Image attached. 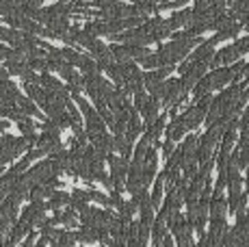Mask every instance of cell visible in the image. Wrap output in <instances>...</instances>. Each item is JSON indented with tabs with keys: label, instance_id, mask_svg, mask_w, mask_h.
<instances>
[{
	"label": "cell",
	"instance_id": "24",
	"mask_svg": "<svg viewBox=\"0 0 249 247\" xmlns=\"http://www.w3.org/2000/svg\"><path fill=\"white\" fill-rule=\"evenodd\" d=\"M52 247H76V234L74 232H65V230H59V234L50 241Z\"/></svg>",
	"mask_w": 249,
	"mask_h": 247
},
{
	"label": "cell",
	"instance_id": "8",
	"mask_svg": "<svg viewBox=\"0 0 249 247\" xmlns=\"http://www.w3.org/2000/svg\"><path fill=\"white\" fill-rule=\"evenodd\" d=\"M141 28L147 33V37H150V41L154 44V41H162L165 37H169L171 33H174V28H171L169 20H165V18H147L145 22L141 24Z\"/></svg>",
	"mask_w": 249,
	"mask_h": 247
},
{
	"label": "cell",
	"instance_id": "32",
	"mask_svg": "<svg viewBox=\"0 0 249 247\" xmlns=\"http://www.w3.org/2000/svg\"><path fill=\"white\" fill-rule=\"evenodd\" d=\"M238 152L249 154V132H238Z\"/></svg>",
	"mask_w": 249,
	"mask_h": 247
},
{
	"label": "cell",
	"instance_id": "7",
	"mask_svg": "<svg viewBox=\"0 0 249 247\" xmlns=\"http://www.w3.org/2000/svg\"><path fill=\"white\" fill-rule=\"evenodd\" d=\"M18 221L24 223L28 230H35V228H41L46 223V202L41 204H28L22 211V215H18Z\"/></svg>",
	"mask_w": 249,
	"mask_h": 247
},
{
	"label": "cell",
	"instance_id": "36",
	"mask_svg": "<svg viewBox=\"0 0 249 247\" xmlns=\"http://www.w3.org/2000/svg\"><path fill=\"white\" fill-rule=\"evenodd\" d=\"M160 247H176L174 239H171V236H165V239H162V243H160Z\"/></svg>",
	"mask_w": 249,
	"mask_h": 247
},
{
	"label": "cell",
	"instance_id": "2",
	"mask_svg": "<svg viewBox=\"0 0 249 247\" xmlns=\"http://www.w3.org/2000/svg\"><path fill=\"white\" fill-rule=\"evenodd\" d=\"M83 91H87V96L93 100L95 111H100V108L107 106V98L113 91V85L102 74H91L83 76Z\"/></svg>",
	"mask_w": 249,
	"mask_h": 247
},
{
	"label": "cell",
	"instance_id": "22",
	"mask_svg": "<svg viewBox=\"0 0 249 247\" xmlns=\"http://www.w3.org/2000/svg\"><path fill=\"white\" fill-rule=\"evenodd\" d=\"M113 150L119 152V156L128 160L130 159V154H132V143L124 135H113Z\"/></svg>",
	"mask_w": 249,
	"mask_h": 247
},
{
	"label": "cell",
	"instance_id": "3",
	"mask_svg": "<svg viewBox=\"0 0 249 247\" xmlns=\"http://www.w3.org/2000/svg\"><path fill=\"white\" fill-rule=\"evenodd\" d=\"M249 52V35L243 37V39H236L232 46H228V48L219 50L213 54V59H210V68H226V65H232L236 63V61H241V56Z\"/></svg>",
	"mask_w": 249,
	"mask_h": 247
},
{
	"label": "cell",
	"instance_id": "21",
	"mask_svg": "<svg viewBox=\"0 0 249 247\" xmlns=\"http://www.w3.org/2000/svg\"><path fill=\"white\" fill-rule=\"evenodd\" d=\"M74 234H76V241H80L83 245H93L100 241L98 230H93V228H89V226H80Z\"/></svg>",
	"mask_w": 249,
	"mask_h": 247
},
{
	"label": "cell",
	"instance_id": "13",
	"mask_svg": "<svg viewBox=\"0 0 249 247\" xmlns=\"http://www.w3.org/2000/svg\"><path fill=\"white\" fill-rule=\"evenodd\" d=\"M59 178H52L48 180V182H41V184H35V187L28 191V199H31V204H41V202H48V197L52 195V193L56 191V187H59Z\"/></svg>",
	"mask_w": 249,
	"mask_h": 247
},
{
	"label": "cell",
	"instance_id": "16",
	"mask_svg": "<svg viewBox=\"0 0 249 247\" xmlns=\"http://www.w3.org/2000/svg\"><path fill=\"white\" fill-rule=\"evenodd\" d=\"M184 132H186V128H184V124H182V120H180V113L171 115V122L167 124V139L176 143V141L184 139Z\"/></svg>",
	"mask_w": 249,
	"mask_h": 247
},
{
	"label": "cell",
	"instance_id": "23",
	"mask_svg": "<svg viewBox=\"0 0 249 247\" xmlns=\"http://www.w3.org/2000/svg\"><path fill=\"white\" fill-rule=\"evenodd\" d=\"M162 191H165V176H162V172L156 176V182H154V191H152L150 195V204L152 208H159L162 204Z\"/></svg>",
	"mask_w": 249,
	"mask_h": 247
},
{
	"label": "cell",
	"instance_id": "10",
	"mask_svg": "<svg viewBox=\"0 0 249 247\" xmlns=\"http://www.w3.org/2000/svg\"><path fill=\"white\" fill-rule=\"evenodd\" d=\"M241 28H243L241 22L234 20L230 13H226V16L217 18V22H214V28H213V31H217V33H214V39H217V41L234 39V37L238 35V31H241Z\"/></svg>",
	"mask_w": 249,
	"mask_h": 247
},
{
	"label": "cell",
	"instance_id": "33",
	"mask_svg": "<svg viewBox=\"0 0 249 247\" xmlns=\"http://www.w3.org/2000/svg\"><path fill=\"white\" fill-rule=\"evenodd\" d=\"M174 150H176V148H174V141H169V139H167L165 143H162V156H165V160L169 159L171 154H174Z\"/></svg>",
	"mask_w": 249,
	"mask_h": 247
},
{
	"label": "cell",
	"instance_id": "11",
	"mask_svg": "<svg viewBox=\"0 0 249 247\" xmlns=\"http://www.w3.org/2000/svg\"><path fill=\"white\" fill-rule=\"evenodd\" d=\"M171 72H174L171 65H167V68H159V70H147V72L143 74V89L152 96V93H154L156 89L165 83V78H169Z\"/></svg>",
	"mask_w": 249,
	"mask_h": 247
},
{
	"label": "cell",
	"instance_id": "12",
	"mask_svg": "<svg viewBox=\"0 0 249 247\" xmlns=\"http://www.w3.org/2000/svg\"><path fill=\"white\" fill-rule=\"evenodd\" d=\"M130 106H132L130 96H128L122 87H113V91L108 93V98H107V108L108 111H111L113 115H117V113H122V111H128Z\"/></svg>",
	"mask_w": 249,
	"mask_h": 247
},
{
	"label": "cell",
	"instance_id": "20",
	"mask_svg": "<svg viewBox=\"0 0 249 247\" xmlns=\"http://www.w3.org/2000/svg\"><path fill=\"white\" fill-rule=\"evenodd\" d=\"M91 197H89V191H83V189H74L70 193V208H74L76 212L83 211L85 206H89Z\"/></svg>",
	"mask_w": 249,
	"mask_h": 247
},
{
	"label": "cell",
	"instance_id": "34",
	"mask_svg": "<svg viewBox=\"0 0 249 247\" xmlns=\"http://www.w3.org/2000/svg\"><path fill=\"white\" fill-rule=\"evenodd\" d=\"M186 2H189V0H169L162 9H180V7H184Z\"/></svg>",
	"mask_w": 249,
	"mask_h": 247
},
{
	"label": "cell",
	"instance_id": "15",
	"mask_svg": "<svg viewBox=\"0 0 249 247\" xmlns=\"http://www.w3.org/2000/svg\"><path fill=\"white\" fill-rule=\"evenodd\" d=\"M52 223V226H65V228H78V212L74 211V208L65 206V211H59L54 212V217L52 219H48Z\"/></svg>",
	"mask_w": 249,
	"mask_h": 247
},
{
	"label": "cell",
	"instance_id": "28",
	"mask_svg": "<svg viewBox=\"0 0 249 247\" xmlns=\"http://www.w3.org/2000/svg\"><path fill=\"white\" fill-rule=\"evenodd\" d=\"M16 124H18V128H20L22 137H24V135H33V132L37 130V124L33 122V117H22V120L16 122Z\"/></svg>",
	"mask_w": 249,
	"mask_h": 247
},
{
	"label": "cell",
	"instance_id": "27",
	"mask_svg": "<svg viewBox=\"0 0 249 247\" xmlns=\"http://www.w3.org/2000/svg\"><path fill=\"white\" fill-rule=\"evenodd\" d=\"M89 197H91V202H98L100 206H107V208H113L115 206L111 197L104 195V193H100V191H95V189H89Z\"/></svg>",
	"mask_w": 249,
	"mask_h": 247
},
{
	"label": "cell",
	"instance_id": "37",
	"mask_svg": "<svg viewBox=\"0 0 249 247\" xmlns=\"http://www.w3.org/2000/svg\"><path fill=\"white\" fill-rule=\"evenodd\" d=\"M9 130V122L7 120H0V135H2V132H7Z\"/></svg>",
	"mask_w": 249,
	"mask_h": 247
},
{
	"label": "cell",
	"instance_id": "18",
	"mask_svg": "<svg viewBox=\"0 0 249 247\" xmlns=\"http://www.w3.org/2000/svg\"><path fill=\"white\" fill-rule=\"evenodd\" d=\"M65 206H70V193L65 191H54L46 202V211H52V212L63 211Z\"/></svg>",
	"mask_w": 249,
	"mask_h": 247
},
{
	"label": "cell",
	"instance_id": "31",
	"mask_svg": "<svg viewBox=\"0 0 249 247\" xmlns=\"http://www.w3.org/2000/svg\"><path fill=\"white\" fill-rule=\"evenodd\" d=\"M238 132H249V108H245L243 115L238 117Z\"/></svg>",
	"mask_w": 249,
	"mask_h": 247
},
{
	"label": "cell",
	"instance_id": "26",
	"mask_svg": "<svg viewBox=\"0 0 249 247\" xmlns=\"http://www.w3.org/2000/svg\"><path fill=\"white\" fill-rule=\"evenodd\" d=\"M230 16L243 24V22H245V18L249 16V4L241 2V0H234V2L230 4Z\"/></svg>",
	"mask_w": 249,
	"mask_h": 247
},
{
	"label": "cell",
	"instance_id": "25",
	"mask_svg": "<svg viewBox=\"0 0 249 247\" xmlns=\"http://www.w3.org/2000/svg\"><path fill=\"white\" fill-rule=\"evenodd\" d=\"M150 236H152V241H154V245L160 247L162 239L167 236V223L160 221V219H154V223H152V230H150Z\"/></svg>",
	"mask_w": 249,
	"mask_h": 247
},
{
	"label": "cell",
	"instance_id": "14",
	"mask_svg": "<svg viewBox=\"0 0 249 247\" xmlns=\"http://www.w3.org/2000/svg\"><path fill=\"white\" fill-rule=\"evenodd\" d=\"M228 217V202L223 195H210L208 206V223H221Z\"/></svg>",
	"mask_w": 249,
	"mask_h": 247
},
{
	"label": "cell",
	"instance_id": "43",
	"mask_svg": "<svg viewBox=\"0 0 249 247\" xmlns=\"http://www.w3.org/2000/svg\"><path fill=\"white\" fill-rule=\"evenodd\" d=\"M247 217H249V212H247Z\"/></svg>",
	"mask_w": 249,
	"mask_h": 247
},
{
	"label": "cell",
	"instance_id": "17",
	"mask_svg": "<svg viewBox=\"0 0 249 247\" xmlns=\"http://www.w3.org/2000/svg\"><path fill=\"white\" fill-rule=\"evenodd\" d=\"M143 132V124H141V120H139V113L135 111L130 117H128V122H126V128H124V137H126L128 141H135V139H139V135Z\"/></svg>",
	"mask_w": 249,
	"mask_h": 247
},
{
	"label": "cell",
	"instance_id": "29",
	"mask_svg": "<svg viewBox=\"0 0 249 247\" xmlns=\"http://www.w3.org/2000/svg\"><path fill=\"white\" fill-rule=\"evenodd\" d=\"M147 102H150V93H147L145 89H141V91L135 93V111L137 113H141L143 108L147 106Z\"/></svg>",
	"mask_w": 249,
	"mask_h": 247
},
{
	"label": "cell",
	"instance_id": "5",
	"mask_svg": "<svg viewBox=\"0 0 249 247\" xmlns=\"http://www.w3.org/2000/svg\"><path fill=\"white\" fill-rule=\"evenodd\" d=\"M107 163H108V167H111V176H108V178L113 180V191L122 195L124 184H126V176H128V160L122 159V156L108 154Z\"/></svg>",
	"mask_w": 249,
	"mask_h": 247
},
{
	"label": "cell",
	"instance_id": "1",
	"mask_svg": "<svg viewBox=\"0 0 249 247\" xmlns=\"http://www.w3.org/2000/svg\"><path fill=\"white\" fill-rule=\"evenodd\" d=\"M230 83H234V74L230 70V65H226V68H214L213 72H206L191 91H193L195 100H199L202 96H208L210 91H214V89L228 87Z\"/></svg>",
	"mask_w": 249,
	"mask_h": 247
},
{
	"label": "cell",
	"instance_id": "9",
	"mask_svg": "<svg viewBox=\"0 0 249 247\" xmlns=\"http://www.w3.org/2000/svg\"><path fill=\"white\" fill-rule=\"evenodd\" d=\"M18 212H20V202L7 195L4 202L0 204V236H4L11 230V226L18 219Z\"/></svg>",
	"mask_w": 249,
	"mask_h": 247
},
{
	"label": "cell",
	"instance_id": "6",
	"mask_svg": "<svg viewBox=\"0 0 249 247\" xmlns=\"http://www.w3.org/2000/svg\"><path fill=\"white\" fill-rule=\"evenodd\" d=\"M169 230L171 234L176 236V243L178 247H193V226L186 221L184 215H176L169 223Z\"/></svg>",
	"mask_w": 249,
	"mask_h": 247
},
{
	"label": "cell",
	"instance_id": "40",
	"mask_svg": "<svg viewBox=\"0 0 249 247\" xmlns=\"http://www.w3.org/2000/svg\"><path fill=\"white\" fill-rule=\"evenodd\" d=\"M243 96H245V98H247V100H249V87H247V89H245V91H243Z\"/></svg>",
	"mask_w": 249,
	"mask_h": 247
},
{
	"label": "cell",
	"instance_id": "4",
	"mask_svg": "<svg viewBox=\"0 0 249 247\" xmlns=\"http://www.w3.org/2000/svg\"><path fill=\"white\" fill-rule=\"evenodd\" d=\"M189 91L184 89L180 78H169L165 80L162 85V100H160V106H167V108H178L182 102L186 100Z\"/></svg>",
	"mask_w": 249,
	"mask_h": 247
},
{
	"label": "cell",
	"instance_id": "19",
	"mask_svg": "<svg viewBox=\"0 0 249 247\" xmlns=\"http://www.w3.org/2000/svg\"><path fill=\"white\" fill-rule=\"evenodd\" d=\"M191 20H193V9H180V11H174V16L169 18L171 28H189Z\"/></svg>",
	"mask_w": 249,
	"mask_h": 247
},
{
	"label": "cell",
	"instance_id": "41",
	"mask_svg": "<svg viewBox=\"0 0 249 247\" xmlns=\"http://www.w3.org/2000/svg\"><path fill=\"white\" fill-rule=\"evenodd\" d=\"M241 2H245V4H249V0H241Z\"/></svg>",
	"mask_w": 249,
	"mask_h": 247
},
{
	"label": "cell",
	"instance_id": "35",
	"mask_svg": "<svg viewBox=\"0 0 249 247\" xmlns=\"http://www.w3.org/2000/svg\"><path fill=\"white\" fill-rule=\"evenodd\" d=\"M9 52H11V48L9 46H0V61H4L9 56Z\"/></svg>",
	"mask_w": 249,
	"mask_h": 247
},
{
	"label": "cell",
	"instance_id": "30",
	"mask_svg": "<svg viewBox=\"0 0 249 247\" xmlns=\"http://www.w3.org/2000/svg\"><path fill=\"white\" fill-rule=\"evenodd\" d=\"M210 7H213V0H195L193 13H208Z\"/></svg>",
	"mask_w": 249,
	"mask_h": 247
},
{
	"label": "cell",
	"instance_id": "38",
	"mask_svg": "<svg viewBox=\"0 0 249 247\" xmlns=\"http://www.w3.org/2000/svg\"><path fill=\"white\" fill-rule=\"evenodd\" d=\"M9 78V72L4 68H0V83H2V80H7Z\"/></svg>",
	"mask_w": 249,
	"mask_h": 247
},
{
	"label": "cell",
	"instance_id": "39",
	"mask_svg": "<svg viewBox=\"0 0 249 247\" xmlns=\"http://www.w3.org/2000/svg\"><path fill=\"white\" fill-rule=\"evenodd\" d=\"M243 28H245V31H249V16L245 18V22H243V24H241Z\"/></svg>",
	"mask_w": 249,
	"mask_h": 247
},
{
	"label": "cell",
	"instance_id": "42",
	"mask_svg": "<svg viewBox=\"0 0 249 247\" xmlns=\"http://www.w3.org/2000/svg\"><path fill=\"white\" fill-rule=\"evenodd\" d=\"M0 241H2V236H0Z\"/></svg>",
	"mask_w": 249,
	"mask_h": 247
}]
</instances>
